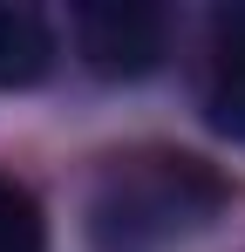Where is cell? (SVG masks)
Segmentation results:
<instances>
[{"label":"cell","instance_id":"2","mask_svg":"<svg viewBox=\"0 0 245 252\" xmlns=\"http://www.w3.org/2000/svg\"><path fill=\"white\" fill-rule=\"evenodd\" d=\"M75 48H82V62L102 82H136V75L163 68L170 21L150 0H95V7L75 14Z\"/></svg>","mask_w":245,"mask_h":252},{"label":"cell","instance_id":"5","mask_svg":"<svg viewBox=\"0 0 245 252\" xmlns=\"http://www.w3.org/2000/svg\"><path fill=\"white\" fill-rule=\"evenodd\" d=\"M0 252H48V225L28 184L0 177Z\"/></svg>","mask_w":245,"mask_h":252},{"label":"cell","instance_id":"4","mask_svg":"<svg viewBox=\"0 0 245 252\" xmlns=\"http://www.w3.org/2000/svg\"><path fill=\"white\" fill-rule=\"evenodd\" d=\"M55 68V28L41 7L0 0V89H34Z\"/></svg>","mask_w":245,"mask_h":252},{"label":"cell","instance_id":"3","mask_svg":"<svg viewBox=\"0 0 245 252\" xmlns=\"http://www.w3.org/2000/svg\"><path fill=\"white\" fill-rule=\"evenodd\" d=\"M204 123L218 136L245 143V7L211 14V48H204Z\"/></svg>","mask_w":245,"mask_h":252},{"label":"cell","instance_id":"1","mask_svg":"<svg viewBox=\"0 0 245 252\" xmlns=\"http://www.w3.org/2000/svg\"><path fill=\"white\" fill-rule=\"evenodd\" d=\"M225 184L198 157H129L89 198V246L95 252H170L218 211Z\"/></svg>","mask_w":245,"mask_h":252}]
</instances>
